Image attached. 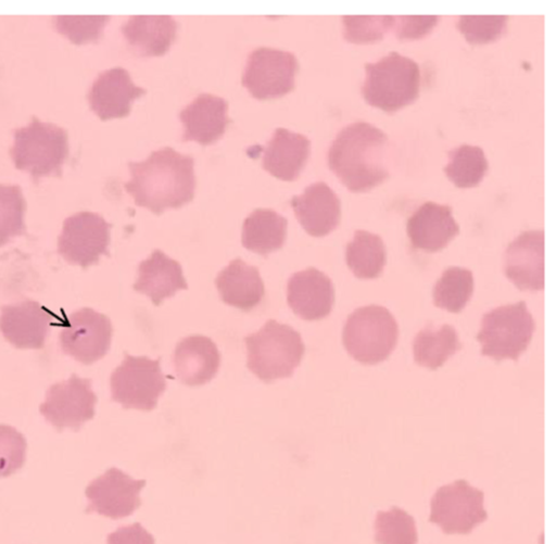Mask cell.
Segmentation results:
<instances>
[{"label": "cell", "mask_w": 556, "mask_h": 544, "mask_svg": "<svg viewBox=\"0 0 556 544\" xmlns=\"http://www.w3.org/2000/svg\"><path fill=\"white\" fill-rule=\"evenodd\" d=\"M194 161L172 148L152 152L146 161L129 162L131 179L125 184L138 206L156 215L192 201L195 177Z\"/></svg>", "instance_id": "obj_1"}, {"label": "cell", "mask_w": 556, "mask_h": 544, "mask_svg": "<svg viewBox=\"0 0 556 544\" xmlns=\"http://www.w3.org/2000/svg\"><path fill=\"white\" fill-rule=\"evenodd\" d=\"M388 137L376 126L358 122L344 127L328 152V166L352 192H366L389 178Z\"/></svg>", "instance_id": "obj_2"}, {"label": "cell", "mask_w": 556, "mask_h": 544, "mask_svg": "<svg viewBox=\"0 0 556 544\" xmlns=\"http://www.w3.org/2000/svg\"><path fill=\"white\" fill-rule=\"evenodd\" d=\"M244 343L247 367L266 383L291 377L305 353L300 333L273 319L257 332L245 337Z\"/></svg>", "instance_id": "obj_3"}, {"label": "cell", "mask_w": 556, "mask_h": 544, "mask_svg": "<svg viewBox=\"0 0 556 544\" xmlns=\"http://www.w3.org/2000/svg\"><path fill=\"white\" fill-rule=\"evenodd\" d=\"M365 69L362 96L369 105L392 113L418 98L420 71L412 59L390 52L376 63H367Z\"/></svg>", "instance_id": "obj_4"}, {"label": "cell", "mask_w": 556, "mask_h": 544, "mask_svg": "<svg viewBox=\"0 0 556 544\" xmlns=\"http://www.w3.org/2000/svg\"><path fill=\"white\" fill-rule=\"evenodd\" d=\"M399 327L393 315L379 305H368L349 315L342 342L357 362L375 365L387 359L394 350Z\"/></svg>", "instance_id": "obj_5"}, {"label": "cell", "mask_w": 556, "mask_h": 544, "mask_svg": "<svg viewBox=\"0 0 556 544\" xmlns=\"http://www.w3.org/2000/svg\"><path fill=\"white\" fill-rule=\"evenodd\" d=\"M11 154L15 167L29 173L36 180L58 176L68 155L67 132L34 117L28 126L15 131Z\"/></svg>", "instance_id": "obj_6"}, {"label": "cell", "mask_w": 556, "mask_h": 544, "mask_svg": "<svg viewBox=\"0 0 556 544\" xmlns=\"http://www.w3.org/2000/svg\"><path fill=\"white\" fill-rule=\"evenodd\" d=\"M535 325L523 301L484 314L476 339L481 354L496 362L517 360L531 342Z\"/></svg>", "instance_id": "obj_7"}, {"label": "cell", "mask_w": 556, "mask_h": 544, "mask_svg": "<svg viewBox=\"0 0 556 544\" xmlns=\"http://www.w3.org/2000/svg\"><path fill=\"white\" fill-rule=\"evenodd\" d=\"M112 400L124 408L152 410L166 389L160 358L132 356L125 353L122 364L110 379Z\"/></svg>", "instance_id": "obj_8"}, {"label": "cell", "mask_w": 556, "mask_h": 544, "mask_svg": "<svg viewBox=\"0 0 556 544\" xmlns=\"http://www.w3.org/2000/svg\"><path fill=\"white\" fill-rule=\"evenodd\" d=\"M484 494L466 480L440 486L431 498L429 521L445 534H469L488 518Z\"/></svg>", "instance_id": "obj_9"}, {"label": "cell", "mask_w": 556, "mask_h": 544, "mask_svg": "<svg viewBox=\"0 0 556 544\" xmlns=\"http://www.w3.org/2000/svg\"><path fill=\"white\" fill-rule=\"evenodd\" d=\"M299 63L293 53L258 48L247 62L242 85L258 100L280 98L294 89Z\"/></svg>", "instance_id": "obj_10"}, {"label": "cell", "mask_w": 556, "mask_h": 544, "mask_svg": "<svg viewBox=\"0 0 556 544\" xmlns=\"http://www.w3.org/2000/svg\"><path fill=\"white\" fill-rule=\"evenodd\" d=\"M111 225L91 212H80L64 220L58 252L71 264L87 268L109 255Z\"/></svg>", "instance_id": "obj_11"}, {"label": "cell", "mask_w": 556, "mask_h": 544, "mask_svg": "<svg viewBox=\"0 0 556 544\" xmlns=\"http://www.w3.org/2000/svg\"><path fill=\"white\" fill-rule=\"evenodd\" d=\"M112 324L108 316L85 307L72 313L59 334L62 351L76 360L89 365L109 351Z\"/></svg>", "instance_id": "obj_12"}, {"label": "cell", "mask_w": 556, "mask_h": 544, "mask_svg": "<svg viewBox=\"0 0 556 544\" xmlns=\"http://www.w3.org/2000/svg\"><path fill=\"white\" fill-rule=\"evenodd\" d=\"M96 403L91 381L73 374L67 380L48 389L40 413L60 431L64 428L78 430L93 418Z\"/></svg>", "instance_id": "obj_13"}, {"label": "cell", "mask_w": 556, "mask_h": 544, "mask_svg": "<svg viewBox=\"0 0 556 544\" xmlns=\"http://www.w3.org/2000/svg\"><path fill=\"white\" fill-rule=\"evenodd\" d=\"M146 480H135L112 467L86 488L90 504L87 511H96L112 519L131 515L141 505L140 492Z\"/></svg>", "instance_id": "obj_14"}, {"label": "cell", "mask_w": 556, "mask_h": 544, "mask_svg": "<svg viewBox=\"0 0 556 544\" xmlns=\"http://www.w3.org/2000/svg\"><path fill=\"white\" fill-rule=\"evenodd\" d=\"M53 315L39 302L24 300L4 305L0 313V331L18 349H41Z\"/></svg>", "instance_id": "obj_15"}, {"label": "cell", "mask_w": 556, "mask_h": 544, "mask_svg": "<svg viewBox=\"0 0 556 544\" xmlns=\"http://www.w3.org/2000/svg\"><path fill=\"white\" fill-rule=\"evenodd\" d=\"M505 275L519 290L544 289L543 230L525 231L508 244Z\"/></svg>", "instance_id": "obj_16"}, {"label": "cell", "mask_w": 556, "mask_h": 544, "mask_svg": "<svg viewBox=\"0 0 556 544\" xmlns=\"http://www.w3.org/2000/svg\"><path fill=\"white\" fill-rule=\"evenodd\" d=\"M287 301L293 313L301 318L318 320L330 314L334 303V288L329 277L309 267L289 278Z\"/></svg>", "instance_id": "obj_17"}, {"label": "cell", "mask_w": 556, "mask_h": 544, "mask_svg": "<svg viewBox=\"0 0 556 544\" xmlns=\"http://www.w3.org/2000/svg\"><path fill=\"white\" fill-rule=\"evenodd\" d=\"M144 93V89L135 86L126 69L114 67L98 76L88 100L91 110L102 121H108L127 116L132 101Z\"/></svg>", "instance_id": "obj_18"}, {"label": "cell", "mask_w": 556, "mask_h": 544, "mask_svg": "<svg viewBox=\"0 0 556 544\" xmlns=\"http://www.w3.org/2000/svg\"><path fill=\"white\" fill-rule=\"evenodd\" d=\"M406 231L413 248L434 253L459 233V226L448 205L426 202L407 219Z\"/></svg>", "instance_id": "obj_19"}, {"label": "cell", "mask_w": 556, "mask_h": 544, "mask_svg": "<svg viewBox=\"0 0 556 544\" xmlns=\"http://www.w3.org/2000/svg\"><path fill=\"white\" fill-rule=\"evenodd\" d=\"M290 204L303 229L313 237H324L340 222L341 203L325 182L305 188L302 195H294Z\"/></svg>", "instance_id": "obj_20"}, {"label": "cell", "mask_w": 556, "mask_h": 544, "mask_svg": "<svg viewBox=\"0 0 556 544\" xmlns=\"http://www.w3.org/2000/svg\"><path fill=\"white\" fill-rule=\"evenodd\" d=\"M225 99L201 93L179 114L184 125V141H195L202 146L217 141L225 132L229 118Z\"/></svg>", "instance_id": "obj_21"}, {"label": "cell", "mask_w": 556, "mask_h": 544, "mask_svg": "<svg viewBox=\"0 0 556 544\" xmlns=\"http://www.w3.org/2000/svg\"><path fill=\"white\" fill-rule=\"evenodd\" d=\"M219 364L218 349L205 336H189L176 345L174 367L177 378L184 384L197 387L208 382L217 374Z\"/></svg>", "instance_id": "obj_22"}, {"label": "cell", "mask_w": 556, "mask_h": 544, "mask_svg": "<svg viewBox=\"0 0 556 544\" xmlns=\"http://www.w3.org/2000/svg\"><path fill=\"white\" fill-rule=\"evenodd\" d=\"M135 291L144 293L159 306L165 298L173 296L178 290L187 289L180 264L161 250L152 254L138 266V278L132 286Z\"/></svg>", "instance_id": "obj_23"}, {"label": "cell", "mask_w": 556, "mask_h": 544, "mask_svg": "<svg viewBox=\"0 0 556 544\" xmlns=\"http://www.w3.org/2000/svg\"><path fill=\"white\" fill-rule=\"evenodd\" d=\"M215 284L222 301L242 312L256 307L265 294L258 269L240 258L233 260L219 271Z\"/></svg>", "instance_id": "obj_24"}, {"label": "cell", "mask_w": 556, "mask_h": 544, "mask_svg": "<svg viewBox=\"0 0 556 544\" xmlns=\"http://www.w3.org/2000/svg\"><path fill=\"white\" fill-rule=\"evenodd\" d=\"M309 147L305 136L277 128L264 150L263 167L278 179L294 180L306 163Z\"/></svg>", "instance_id": "obj_25"}, {"label": "cell", "mask_w": 556, "mask_h": 544, "mask_svg": "<svg viewBox=\"0 0 556 544\" xmlns=\"http://www.w3.org/2000/svg\"><path fill=\"white\" fill-rule=\"evenodd\" d=\"M177 28L178 24L169 15H134L121 29L140 55L160 56L176 39Z\"/></svg>", "instance_id": "obj_26"}, {"label": "cell", "mask_w": 556, "mask_h": 544, "mask_svg": "<svg viewBox=\"0 0 556 544\" xmlns=\"http://www.w3.org/2000/svg\"><path fill=\"white\" fill-rule=\"evenodd\" d=\"M288 220L273 210L256 208L243 222L242 245L260 255L282 248L287 238Z\"/></svg>", "instance_id": "obj_27"}, {"label": "cell", "mask_w": 556, "mask_h": 544, "mask_svg": "<svg viewBox=\"0 0 556 544\" xmlns=\"http://www.w3.org/2000/svg\"><path fill=\"white\" fill-rule=\"evenodd\" d=\"M345 262L359 279L379 277L387 262L382 239L366 230H357L345 248Z\"/></svg>", "instance_id": "obj_28"}, {"label": "cell", "mask_w": 556, "mask_h": 544, "mask_svg": "<svg viewBox=\"0 0 556 544\" xmlns=\"http://www.w3.org/2000/svg\"><path fill=\"white\" fill-rule=\"evenodd\" d=\"M460 347L457 332L452 326L444 325L435 331L425 328L414 339V359L418 365L435 370Z\"/></svg>", "instance_id": "obj_29"}, {"label": "cell", "mask_w": 556, "mask_h": 544, "mask_svg": "<svg viewBox=\"0 0 556 544\" xmlns=\"http://www.w3.org/2000/svg\"><path fill=\"white\" fill-rule=\"evenodd\" d=\"M472 291V273L462 267H448L435 282L432 299L435 306L459 313L468 303Z\"/></svg>", "instance_id": "obj_30"}, {"label": "cell", "mask_w": 556, "mask_h": 544, "mask_svg": "<svg viewBox=\"0 0 556 544\" xmlns=\"http://www.w3.org/2000/svg\"><path fill=\"white\" fill-rule=\"evenodd\" d=\"M448 164L444 167L447 178L458 188L477 186L488 170V161L479 147L463 144L448 152Z\"/></svg>", "instance_id": "obj_31"}, {"label": "cell", "mask_w": 556, "mask_h": 544, "mask_svg": "<svg viewBox=\"0 0 556 544\" xmlns=\"http://www.w3.org/2000/svg\"><path fill=\"white\" fill-rule=\"evenodd\" d=\"M375 541L377 544H417L414 518L397 506L388 511L379 510L375 521Z\"/></svg>", "instance_id": "obj_32"}, {"label": "cell", "mask_w": 556, "mask_h": 544, "mask_svg": "<svg viewBox=\"0 0 556 544\" xmlns=\"http://www.w3.org/2000/svg\"><path fill=\"white\" fill-rule=\"evenodd\" d=\"M26 203L18 186L0 185V246L24 233Z\"/></svg>", "instance_id": "obj_33"}, {"label": "cell", "mask_w": 556, "mask_h": 544, "mask_svg": "<svg viewBox=\"0 0 556 544\" xmlns=\"http://www.w3.org/2000/svg\"><path fill=\"white\" fill-rule=\"evenodd\" d=\"M507 15H462L457 29L471 45H484L498 39L505 31Z\"/></svg>", "instance_id": "obj_34"}, {"label": "cell", "mask_w": 556, "mask_h": 544, "mask_svg": "<svg viewBox=\"0 0 556 544\" xmlns=\"http://www.w3.org/2000/svg\"><path fill=\"white\" fill-rule=\"evenodd\" d=\"M344 38L353 43H372L383 38L395 16H343Z\"/></svg>", "instance_id": "obj_35"}, {"label": "cell", "mask_w": 556, "mask_h": 544, "mask_svg": "<svg viewBox=\"0 0 556 544\" xmlns=\"http://www.w3.org/2000/svg\"><path fill=\"white\" fill-rule=\"evenodd\" d=\"M110 16H56L55 27L76 45L98 40Z\"/></svg>", "instance_id": "obj_36"}, {"label": "cell", "mask_w": 556, "mask_h": 544, "mask_svg": "<svg viewBox=\"0 0 556 544\" xmlns=\"http://www.w3.org/2000/svg\"><path fill=\"white\" fill-rule=\"evenodd\" d=\"M26 440L16 429L0 425V478L16 472L25 463Z\"/></svg>", "instance_id": "obj_37"}, {"label": "cell", "mask_w": 556, "mask_h": 544, "mask_svg": "<svg viewBox=\"0 0 556 544\" xmlns=\"http://www.w3.org/2000/svg\"><path fill=\"white\" fill-rule=\"evenodd\" d=\"M396 37L400 40L418 39L428 34L438 23L439 16H395Z\"/></svg>", "instance_id": "obj_38"}, {"label": "cell", "mask_w": 556, "mask_h": 544, "mask_svg": "<svg viewBox=\"0 0 556 544\" xmlns=\"http://www.w3.org/2000/svg\"><path fill=\"white\" fill-rule=\"evenodd\" d=\"M108 544H155V540L140 522L121 527L108 535Z\"/></svg>", "instance_id": "obj_39"}]
</instances>
